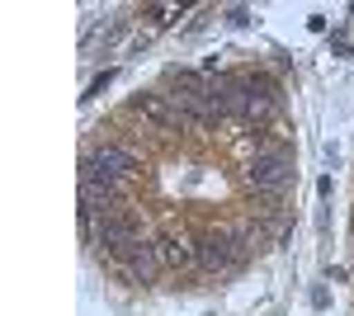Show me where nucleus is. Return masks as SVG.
<instances>
[{"instance_id": "f257e3e1", "label": "nucleus", "mask_w": 354, "mask_h": 316, "mask_svg": "<svg viewBox=\"0 0 354 316\" xmlns=\"http://www.w3.org/2000/svg\"><path fill=\"white\" fill-rule=\"evenodd\" d=\"M245 175H250V185H255V194H265V198H283L288 194V185H293V156L283 151V147H260L255 151V160L245 165Z\"/></svg>"}, {"instance_id": "39448f33", "label": "nucleus", "mask_w": 354, "mask_h": 316, "mask_svg": "<svg viewBox=\"0 0 354 316\" xmlns=\"http://www.w3.org/2000/svg\"><path fill=\"white\" fill-rule=\"evenodd\" d=\"M133 109L142 113V118H151L156 128H185V113H180V104H175L170 95H161V90H147V95H137Z\"/></svg>"}, {"instance_id": "7ed1b4c3", "label": "nucleus", "mask_w": 354, "mask_h": 316, "mask_svg": "<svg viewBox=\"0 0 354 316\" xmlns=\"http://www.w3.org/2000/svg\"><path fill=\"white\" fill-rule=\"evenodd\" d=\"M90 241L95 245H104L109 255H118V250H128L133 241H142V227H137L133 217H123V212H100L95 217V227H90Z\"/></svg>"}, {"instance_id": "f03ea898", "label": "nucleus", "mask_w": 354, "mask_h": 316, "mask_svg": "<svg viewBox=\"0 0 354 316\" xmlns=\"http://www.w3.org/2000/svg\"><path fill=\"white\" fill-rule=\"evenodd\" d=\"M194 264H198L203 274H236V269H241V250H236L232 232L198 236L194 241Z\"/></svg>"}, {"instance_id": "6e6552de", "label": "nucleus", "mask_w": 354, "mask_h": 316, "mask_svg": "<svg viewBox=\"0 0 354 316\" xmlns=\"http://www.w3.org/2000/svg\"><path fill=\"white\" fill-rule=\"evenodd\" d=\"M151 15H156V24H170V19H175V5H161V10H151Z\"/></svg>"}, {"instance_id": "20e7f679", "label": "nucleus", "mask_w": 354, "mask_h": 316, "mask_svg": "<svg viewBox=\"0 0 354 316\" xmlns=\"http://www.w3.org/2000/svg\"><path fill=\"white\" fill-rule=\"evenodd\" d=\"M113 260H118V269H123V279H128V284H151V279H156V274L165 269L161 255H156V245H151L147 236L133 241L128 250H118Z\"/></svg>"}, {"instance_id": "423d86ee", "label": "nucleus", "mask_w": 354, "mask_h": 316, "mask_svg": "<svg viewBox=\"0 0 354 316\" xmlns=\"http://www.w3.org/2000/svg\"><path fill=\"white\" fill-rule=\"evenodd\" d=\"M156 255H161L165 269H185V264H194V245H185L180 236H161L156 241Z\"/></svg>"}, {"instance_id": "0eeeda50", "label": "nucleus", "mask_w": 354, "mask_h": 316, "mask_svg": "<svg viewBox=\"0 0 354 316\" xmlns=\"http://www.w3.org/2000/svg\"><path fill=\"white\" fill-rule=\"evenodd\" d=\"M232 241H236V250H250V245H255V241H260V232H255V227H250V222H241V227H232Z\"/></svg>"}]
</instances>
